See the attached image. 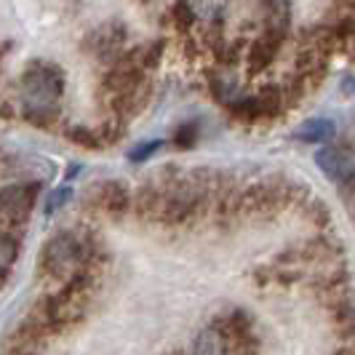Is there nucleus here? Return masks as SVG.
Wrapping results in <instances>:
<instances>
[{
  "label": "nucleus",
  "mask_w": 355,
  "mask_h": 355,
  "mask_svg": "<svg viewBox=\"0 0 355 355\" xmlns=\"http://www.w3.org/2000/svg\"><path fill=\"white\" fill-rule=\"evenodd\" d=\"M64 94V72L49 62H33L19 78V102L24 118L35 125H46L56 118Z\"/></svg>",
  "instance_id": "f257e3e1"
},
{
  "label": "nucleus",
  "mask_w": 355,
  "mask_h": 355,
  "mask_svg": "<svg viewBox=\"0 0 355 355\" xmlns=\"http://www.w3.org/2000/svg\"><path fill=\"white\" fill-rule=\"evenodd\" d=\"M86 257H89L86 241L78 238L75 232L64 230V232H56L51 241L43 246L40 267H43V272H49L53 278L78 275L83 262H86Z\"/></svg>",
  "instance_id": "f03ea898"
},
{
  "label": "nucleus",
  "mask_w": 355,
  "mask_h": 355,
  "mask_svg": "<svg viewBox=\"0 0 355 355\" xmlns=\"http://www.w3.org/2000/svg\"><path fill=\"white\" fill-rule=\"evenodd\" d=\"M37 196H40V184L37 182H17V184H6L3 187V196H0V203H3V222L6 225H19L24 222L37 203Z\"/></svg>",
  "instance_id": "7ed1b4c3"
},
{
  "label": "nucleus",
  "mask_w": 355,
  "mask_h": 355,
  "mask_svg": "<svg viewBox=\"0 0 355 355\" xmlns=\"http://www.w3.org/2000/svg\"><path fill=\"white\" fill-rule=\"evenodd\" d=\"M318 168L334 184H353L355 182V153L347 147H320L315 153Z\"/></svg>",
  "instance_id": "20e7f679"
},
{
  "label": "nucleus",
  "mask_w": 355,
  "mask_h": 355,
  "mask_svg": "<svg viewBox=\"0 0 355 355\" xmlns=\"http://www.w3.org/2000/svg\"><path fill=\"white\" fill-rule=\"evenodd\" d=\"M89 203L96 211L121 214L128 206V193L125 184L121 182H105V184H94L89 193Z\"/></svg>",
  "instance_id": "39448f33"
},
{
  "label": "nucleus",
  "mask_w": 355,
  "mask_h": 355,
  "mask_svg": "<svg viewBox=\"0 0 355 355\" xmlns=\"http://www.w3.org/2000/svg\"><path fill=\"white\" fill-rule=\"evenodd\" d=\"M281 40L284 37L275 35V33H262V35L257 37L254 43H251L249 49V75H259L262 70H267L270 67V62L275 59V53H278V49H281Z\"/></svg>",
  "instance_id": "423d86ee"
},
{
  "label": "nucleus",
  "mask_w": 355,
  "mask_h": 355,
  "mask_svg": "<svg viewBox=\"0 0 355 355\" xmlns=\"http://www.w3.org/2000/svg\"><path fill=\"white\" fill-rule=\"evenodd\" d=\"M337 134V125L329 118H307L302 123L297 125L294 131V139L307 144H329Z\"/></svg>",
  "instance_id": "0eeeda50"
},
{
  "label": "nucleus",
  "mask_w": 355,
  "mask_h": 355,
  "mask_svg": "<svg viewBox=\"0 0 355 355\" xmlns=\"http://www.w3.org/2000/svg\"><path fill=\"white\" fill-rule=\"evenodd\" d=\"M123 40H125V30L118 24V21H110V24L99 27V30L89 37V46L99 53V56H110L112 51L121 49Z\"/></svg>",
  "instance_id": "6e6552de"
},
{
  "label": "nucleus",
  "mask_w": 355,
  "mask_h": 355,
  "mask_svg": "<svg viewBox=\"0 0 355 355\" xmlns=\"http://www.w3.org/2000/svg\"><path fill=\"white\" fill-rule=\"evenodd\" d=\"M196 355H227V334L222 326H209L198 334Z\"/></svg>",
  "instance_id": "1a4fd4ad"
},
{
  "label": "nucleus",
  "mask_w": 355,
  "mask_h": 355,
  "mask_svg": "<svg viewBox=\"0 0 355 355\" xmlns=\"http://www.w3.org/2000/svg\"><path fill=\"white\" fill-rule=\"evenodd\" d=\"M160 56H163V40H153V43H144V46H139V49H134L131 53H125V59L137 67V70L147 72L153 70L155 64L160 62Z\"/></svg>",
  "instance_id": "9d476101"
},
{
  "label": "nucleus",
  "mask_w": 355,
  "mask_h": 355,
  "mask_svg": "<svg viewBox=\"0 0 355 355\" xmlns=\"http://www.w3.org/2000/svg\"><path fill=\"white\" fill-rule=\"evenodd\" d=\"M267 11V33H275V35H286V30H288V19H291V8H288V3H267L265 6Z\"/></svg>",
  "instance_id": "9b49d317"
},
{
  "label": "nucleus",
  "mask_w": 355,
  "mask_h": 355,
  "mask_svg": "<svg viewBox=\"0 0 355 355\" xmlns=\"http://www.w3.org/2000/svg\"><path fill=\"white\" fill-rule=\"evenodd\" d=\"M17 254H19V243L8 232H3V241H0V272H3V278L8 275V270L14 265Z\"/></svg>",
  "instance_id": "f8f14e48"
},
{
  "label": "nucleus",
  "mask_w": 355,
  "mask_h": 355,
  "mask_svg": "<svg viewBox=\"0 0 355 355\" xmlns=\"http://www.w3.org/2000/svg\"><path fill=\"white\" fill-rule=\"evenodd\" d=\"M67 137H70L72 142H78V144H83V147H89V150H102V134L91 131V128H86V125H72Z\"/></svg>",
  "instance_id": "ddd939ff"
},
{
  "label": "nucleus",
  "mask_w": 355,
  "mask_h": 355,
  "mask_svg": "<svg viewBox=\"0 0 355 355\" xmlns=\"http://www.w3.org/2000/svg\"><path fill=\"white\" fill-rule=\"evenodd\" d=\"M160 150V142L158 139H150V142H139L137 147H131L128 150V160L131 163H144L147 158H153L155 153Z\"/></svg>",
  "instance_id": "4468645a"
},
{
  "label": "nucleus",
  "mask_w": 355,
  "mask_h": 355,
  "mask_svg": "<svg viewBox=\"0 0 355 355\" xmlns=\"http://www.w3.org/2000/svg\"><path fill=\"white\" fill-rule=\"evenodd\" d=\"M196 139H198V123H182L177 128V134H174V144H177L179 150L193 147Z\"/></svg>",
  "instance_id": "2eb2a0df"
},
{
  "label": "nucleus",
  "mask_w": 355,
  "mask_h": 355,
  "mask_svg": "<svg viewBox=\"0 0 355 355\" xmlns=\"http://www.w3.org/2000/svg\"><path fill=\"white\" fill-rule=\"evenodd\" d=\"M70 198H72L70 187H56V190H51V196H49V200H46V214H53L59 206H64Z\"/></svg>",
  "instance_id": "dca6fc26"
},
{
  "label": "nucleus",
  "mask_w": 355,
  "mask_h": 355,
  "mask_svg": "<svg viewBox=\"0 0 355 355\" xmlns=\"http://www.w3.org/2000/svg\"><path fill=\"white\" fill-rule=\"evenodd\" d=\"M235 355H257V350H254L251 342H246V345H238V347H235Z\"/></svg>",
  "instance_id": "f3484780"
}]
</instances>
